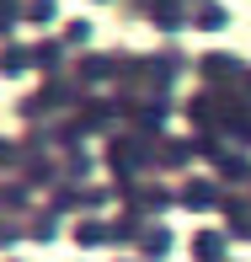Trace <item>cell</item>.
I'll list each match as a JSON object with an SVG mask.
<instances>
[{"label": "cell", "instance_id": "6da1fadb", "mask_svg": "<svg viewBox=\"0 0 251 262\" xmlns=\"http://www.w3.org/2000/svg\"><path fill=\"white\" fill-rule=\"evenodd\" d=\"M193 252H198V262H219V257H224V246H219V235H209V230H203Z\"/></svg>", "mask_w": 251, "mask_h": 262}, {"label": "cell", "instance_id": "7a4b0ae2", "mask_svg": "<svg viewBox=\"0 0 251 262\" xmlns=\"http://www.w3.org/2000/svg\"><path fill=\"white\" fill-rule=\"evenodd\" d=\"M0 75H21V49H6V59H0Z\"/></svg>", "mask_w": 251, "mask_h": 262}, {"label": "cell", "instance_id": "3957f363", "mask_svg": "<svg viewBox=\"0 0 251 262\" xmlns=\"http://www.w3.org/2000/svg\"><path fill=\"white\" fill-rule=\"evenodd\" d=\"M64 38H70V43H86V38H91V27H86V21H70Z\"/></svg>", "mask_w": 251, "mask_h": 262}]
</instances>
